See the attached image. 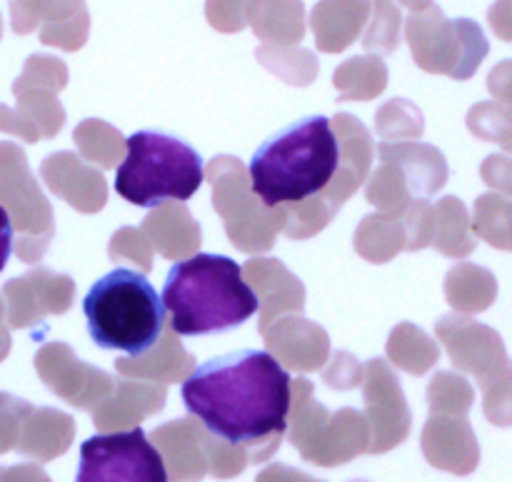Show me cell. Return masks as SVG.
<instances>
[{
	"label": "cell",
	"mask_w": 512,
	"mask_h": 482,
	"mask_svg": "<svg viewBox=\"0 0 512 482\" xmlns=\"http://www.w3.org/2000/svg\"><path fill=\"white\" fill-rule=\"evenodd\" d=\"M183 403L215 438L253 445L285 433L290 375L265 350H235L198 365L183 380Z\"/></svg>",
	"instance_id": "1"
},
{
	"label": "cell",
	"mask_w": 512,
	"mask_h": 482,
	"mask_svg": "<svg viewBox=\"0 0 512 482\" xmlns=\"http://www.w3.org/2000/svg\"><path fill=\"white\" fill-rule=\"evenodd\" d=\"M163 308L175 335H223L258 315L260 300L228 255L198 253L165 275Z\"/></svg>",
	"instance_id": "2"
},
{
	"label": "cell",
	"mask_w": 512,
	"mask_h": 482,
	"mask_svg": "<svg viewBox=\"0 0 512 482\" xmlns=\"http://www.w3.org/2000/svg\"><path fill=\"white\" fill-rule=\"evenodd\" d=\"M340 168V143L325 115H305L258 145L248 163L250 188L268 208L303 203L328 188Z\"/></svg>",
	"instance_id": "3"
},
{
	"label": "cell",
	"mask_w": 512,
	"mask_h": 482,
	"mask_svg": "<svg viewBox=\"0 0 512 482\" xmlns=\"http://www.w3.org/2000/svg\"><path fill=\"white\" fill-rule=\"evenodd\" d=\"M88 335L98 348L140 358L163 335L165 308L148 275L115 268L90 285L83 298Z\"/></svg>",
	"instance_id": "4"
},
{
	"label": "cell",
	"mask_w": 512,
	"mask_h": 482,
	"mask_svg": "<svg viewBox=\"0 0 512 482\" xmlns=\"http://www.w3.org/2000/svg\"><path fill=\"white\" fill-rule=\"evenodd\" d=\"M205 180L193 145L160 130H138L125 140V160L115 170V193L138 208L190 200Z\"/></svg>",
	"instance_id": "5"
},
{
	"label": "cell",
	"mask_w": 512,
	"mask_h": 482,
	"mask_svg": "<svg viewBox=\"0 0 512 482\" xmlns=\"http://www.w3.org/2000/svg\"><path fill=\"white\" fill-rule=\"evenodd\" d=\"M408 43L420 68L458 80H468L490 50L475 20H448L433 3L410 15Z\"/></svg>",
	"instance_id": "6"
},
{
	"label": "cell",
	"mask_w": 512,
	"mask_h": 482,
	"mask_svg": "<svg viewBox=\"0 0 512 482\" xmlns=\"http://www.w3.org/2000/svg\"><path fill=\"white\" fill-rule=\"evenodd\" d=\"M75 482H168V470L148 435L133 428L85 440Z\"/></svg>",
	"instance_id": "7"
},
{
	"label": "cell",
	"mask_w": 512,
	"mask_h": 482,
	"mask_svg": "<svg viewBox=\"0 0 512 482\" xmlns=\"http://www.w3.org/2000/svg\"><path fill=\"white\" fill-rule=\"evenodd\" d=\"M365 15H368V0H320L310 18L320 50L335 53L348 48L350 40L360 33Z\"/></svg>",
	"instance_id": "8"
},
{
	"label": "cell",
	"mask_w": 512,
	"mask_h": 482,
	"mask_svg": "<svg viewBox=\"0 0 512 482\" xmlns=\"http://www.w3.org/2000/svg\"><path fill=\"white\" fill-rule=\"evenodd\" d=\"M453 360L465 370H473L480 378L505 365V348L498 333L478 323L458 325L453 345Z\"/></svg>",
	"instance_id": "9"
},
{
	"label": "cell",
	"mask_w": 512,
	"mask_h": 482,
	"mask_svg": "<svg viewBox=\"0 0 512 482\" xmlns=\"http://www.w3.org/2000/svg\"><path fill=\"white\" fill-rule=\"evenodd\" d=\"M253 25L265 40L303 38V3L300 0H253Z\"/></svg>",
	"instance_id": "10"
},
{
	"label": "cell",
	"mask_w": 512,
	"mask_h": 482,
	"mask_svg": "<svg viewBox=\"0 0 512 482\" xmlns=\"http://www.w3.org/2000/svg\"><path fill=\"white\" fill-rule=\"evenodd\" d=\"M475 228L490 245L512 250V200L505 195H485L475 205Z\"/></svg>",
	"instance_id": "11"
},
{
	"label": "cell",
	"mask_w": 512,
	"mask_h": 482,
	"mask_svg": "<svg viewBox=\"0 0 512 482\" xmlns=\"http://www.w3.org/2000/svg\"><path fill=\"white\" fill-rule=\"evenodd\" d=\"M470 128L485 140H495L512 153V113L505 105L483 103L470 113Z\"/></svg>",
	"instance_id": "12"
},
{
	"label": "cell",
	"mask_w": 512,
	"mask_h": 482,
	"mask_svg": "<svg viewBox=\"0 0 512 482\" xmlns=\"http://www.w3.org/2000/svg\"><path fill=\"white\" fill-rule=\"evenodd\" d=\"M375 15L368 35H365V48L378 50V53H390L398 48L400 33V10L390 0H373Z\"/></svg>",
	"instance_id": "13"
},
{
	"label": "cell",
	"mask_w": 512,
	"mask_h": 482,
	"mask_svg": "<svg viewBox=\"0 0 512 482\" xmlns=\"http://www.w3.org/2000/svg\"><path fill=\"white\" fill-rule=\"evenodd\" d=\"M465 278H458V290L453 295V303L465 310H483L493 303L495 298V280L490 273L480 268L460 270Z\"/></svg>",
	"instance_id": "14"
},
{
	"label": "cell",
	"mask_w": 512,
	"mask_h": 482,
	"mask_svg": "<svg viewBox=\"0 0 512 482\" xmlns=\"http://www.w3.org/2000/svg\"><path fill=\"white\" fill-rule=\"evenodd\" d=\"M483 388H488V415L493 423H512V363H505L495 373L485 375Z\"/></svg>",
	"instance_id": "15"
},
{
	"label": "cell",
	"mask_w": 512,
	"mask_h": 482,
	"mask_svg": "<svg viewBox=\"0 0 512 482\" xmlns=\"http://www.w3.org/2000/svg\"><path fill=\"white\" fill-rule=\"evenodd\" d=\"M248 0H208V20L215 28L233 33L243 28V8Z\"/></svg>",
	"instance_id": "16"
},
{
	"label": "cell",
	"mask_w": 512,
	"mask_h": 482,
	"mask_svg": "<svg viewBox=\"0 0 512 482\" xmlns=\"http://www.w3.org/2000/svg\"><path fill=\"white\" fill-rule=\"evenodd\" d=\"M483 178L493 185L495 190H503L505 195H512V158L510 155H493L483 165Z\"/></svg>",
	"instance_id": "17"
},
{
	"label": "cell",
	"mask_w": 512,
	"mask_h": 482,
	"mask_svg": "<svg viewBox=\"0 0 512 482\" xmlns=\"http://www.w3.org/2000/svg\"><path fill=\"white\" fill-rule=\"evenodd\" d=\"M490 93L495 95V98H500L505 103V108L512 113V60H505V63H500L498 68L490 73Z\"/></svg>",
	"instance_id": "18"
},
{
	"label": "cell",
	"mask_w": 512,
	"mask_h": 482,
	"mask_svg": "<svg viewBox=\"0 0 512 482\" xmlns=\"http://www.w3.org/2000/svg\"><path fill=\"white\" fill-rule=\"evenodd\" d=\"M490 28L495 30L500 40L512 43V0H498L488 13Z\"/></svg>",
	"instance_id": "19"
},
{
	"label": "cell",
	"mask_w": 512,
	"mask_h": 482,
	"mask_svg": "<svg viewBox=\"0 0 512 482\" xmlns=\"http://www.w3.org/2000/svg\"><path fill=\"white\" fill-rule=\"evenodd\" d=\"M13 220H10L8 210L0 205V273L5 270V265H8L10 260V253H13Z\"/></svg>",
	"instance_id": "20"
},
{
	"label": "cell",
	"mask_w": 512,
	"mask_h": 482,
	"mask_svg": "<svg viewBox=\"0 0 512 482\" xmlns=\"http://www.w3.org/2000/svg\"><path fill=\"white\" fill-rule=\"evenodd\" d=\"M403 3L413 10H425L430 5V0H403Z\"/></svg>",
	"instance_id": "21"
}]
</instances>
